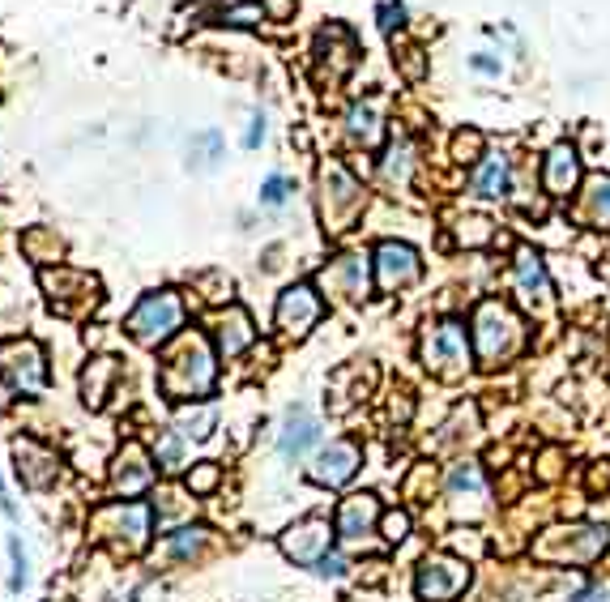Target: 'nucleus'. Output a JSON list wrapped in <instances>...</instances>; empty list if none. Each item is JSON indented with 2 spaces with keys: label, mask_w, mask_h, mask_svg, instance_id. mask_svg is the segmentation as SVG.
<instances>
[{
  "label": "nucleus",
  "mask_w": 610,
  "mask_h": 602,
  "mask_svg": "<svg viewBox=\"0 0 610 602\" xmlns=\"http://www.w3.org/2000/svg\"><path fill=\"white\" fill-rule=\"evenodd\" d=\"M261 141H265V116L256 112V116H252V124H248V137H244V146H248V150H256V146H261Z\"/></svg>",
  "instance_id": "c03bdc74"
},
{
  "label": "nucleus",
  "mask_w": 610,
  "mask_h": 602,
  "mask_svg": "<svg viewBox=\"0 0 610 602\" xmlns=\"http://www.w3.org/2000/svg\"><path fill=\"white\" fill-rule=\"evenodd\" d=\"M576 214H581V223H593V227H606L610 223V176L589 180L581 205H576Z\"/></svg>",
  "instance_id": "c756f323"
},
{
  "label": "nucleus",
  "mask_w": 610,
  "mask_h": 602,
  "mask_svg": "<svg viewBox=\"0 0 610 602\" xmlns=\"http://www.w3.org/2000/svg\"><path fill=\"white\" fill-rule=\"evenodd\" d=\"M90 526L99 543L116 547L120 556H137L150 543V504H103Z\"/></svg>",
  "instance_id": "0eeeda50"
},
{
  "label": "nucleus",
  "mask_w": 610,
  "mask_h": 602,
  "mask_svg": "<svg viewBox=\"0 0 610 602\" xmlns=\"http://www.w3.org/2000/svg\"><path fill=\"white\" fill-rule=\"evenodd\" d=\"M410 171H414V146L410 141H393L380 158V180L389 188H406L410 184Z\"/></svg>",
  "instance_id": "bb28decb"
},
{
  "label": "nucleus",
  "mask_w": 610,
  "mask_h": 602,
  "mask_svg": "<svg viewBox=\"0 0 610 602\" xmlns=\"http://www.w3.org/2000/svg\"><path fill=\"white\" fill-rule=\"evenodd\" d=\"M180 432L192 436V440H205V436L214 432V410L210 406H197V410L184 406L180 410Z\"/></svg>",
  "instance_id": "473e14b6"
},
{
  "label": "nucleus",
  "mask_w": 610,
  "mask_h": 602,
  "mask_svg": "<svg viewBox=\"0 0 610 602\" xmlns=\"http://www.w3.org/2000/svg\"><path fill=\"white\" fill-rule=\"evenodd\" d=\"M359 466H363V449L355 440H329V445L312 457L308 479L316 487H346L359 474Z\"/></svg>",
  "instance_id": "4468645a"
},
{
  "label": "nucleus",
  "mask_w": 610,
  "mask_h": 602,
  "mask_svg": "<svg viewBox=\"0 0 610 602\" xmlns=\"http://www.w3.org/2000/svg\"><path fill=\"white\" fill-rule=\"evenodd\" d=\"M542 184H547L551 197H568L581 184V154H576L568 141L551 146V154L542 158Z\"/></svg>",
  "instance_id": "412c9836"
},
{
  "label": "nucleus",
  "mask_w": 610,
  "mask_h": 602,
  "mask_svg": "<svg viewBox=\"0 0 610 602\" xmlns=\"http://www.w3.org/2000/svg\"><path fill=\"white\" fill-rule=\"evenodd\" d=\"M256 338V329H252V316L244 308H227L222 312V321H218V355L222 359H235L239 351H248Z\"/></svg>",
  "instance_id": "a878e982"
},
{
  "label": "nucleus",
  "mask_w": 610,
  "mask_h": 602,
  "mask_svg": "<svg viewBox=\"0 0 610 602\" xmlns=\"http://www.w3.org/2000/svg\"><path fill=\"white\" fill-rule=\"evenodd\" d=\"M333 534H337L333 521L312 513V517L295 521V526L278 538V547H282V556L295 560V564H320L329 556V547H333Z\"/></svg>",
  "instance_id": "f8f14e48"
},
{
  "label": "nucleus",
  "mask_w": 610,
  "mask_h": 602,
  "mask_svg": "<svg viewBox=\"0 0 610 602\" xmlns=\"http://www.w3.org/2000/svg\"><path fill=\"white\" fill-rule=\"evenodd\" d=\"M419 355H423V368L431 376H440V380H461L465 372H470V338H465V325L461 321H436V325H427L423 329V346H419Z\"/></svg>",
  "instance_id": "39448f33"
},
{
  "label": "nucleus",
  "mask_w": 610,
  "mask_h": 602,
  "mask_svg": "<svg viewBox=\"0 0 610 602\" xmlns=\"http://www.w3.org/2000/svg\"><path fill=\"white\" fill-rule=\"evenodd\" d=\"M325 316V304H320V295L312 282H295V287H286L278 295V308H274V321L286 338H303L308 329H316V321Z\"/></svg>",
  "instance_id": "ddd939ff"
},
{
  "label": "nucleus",
  "mask_w": 610,
  "mask_h": 602,
  "mask_svg": "<svg viewBox=\"0 0 610 602\" xmlns=\"http://www.w3.org/2000/svg\"><path fill=\"white\" fill-rule=\"evenodd\" d=\"M154 466H158L154 453H146L137 440H128L116 453V462H111V491H116V496H141V491H150Z\"/></svg>",
  "instance_id": "dca6fc26"
},
{
  "label": "nucleus",
  "mask_w": 610,
  "mask_h": 602,
  "mask_svg": "<svg viewBox=\"0 0 610 602\" xmlns=\"http://www.w3.org/2000/svg\"><path fill=\"white\" fill-rule=\"evenodd\" d=\"M453 158L457 163H483V133H474V129H461L453 137Z\"/></svg>",
  "instance_id": "c9c22d12"
},
{
  "label": "nucleus",
  "mask_w": 610,
  "mask_h": 602,
  "mask_svg": "<svg viewBox=\"0 0 610 602\" xmlns=\"http://www.w3.org/2000/svg\"><path fill=\"white\" fill-rule=\"evenodd\" d=\"M205 543H210V530H201V526H184V530L167 534L163 556H167V560H175V564H184V560H192V556H201Z\"/></svg>",
  "instance_id": "7c9ffc66"
},
{
  "label": "nucleus",
  "mask_w": 610,
  "mask_h": 602,
  "mask_svg": "<svg viewBox=\"0 0 610 602\" xmlns=\"http://www.w3.org/2000/svg\"><path fill=\"white\" fill-rule=\"evenodd\" d=\"M184 432L180 427H163L158 432V440H154V462H158V470H167V474H175V470H184L188 466V445H184Z\"/></svg>",
  "instance_id": "c85d7f7f"
},
{
  "label": "nucleus",
  "mask_w": 610,
  "mask_h": 602,
  "mask_svg": "<svg viewBox=\"0 0 610 602\" xmlns=\"http://www.w3.org/2000/svg\"><path fill=\"white\" fill-rule=\"evenodd\" d=\"M465 585H470V564L453 551H436L419 564V577H414V594L423 602H453Z\"/></svg>",
  "instance_id": "9d476101"
},
{
  "label": "nucleus",
  "mask_w": 610,
  "mask_h": 602,
  "mask_svg": "<svg viewBox=\"0 0 610 602\" xmlns=\"http://www.w3.org/2000/svg\"><path fill=\"white\" fill-rule=\"evenodd\" d=\"M320 415L312 406H291L286 410V419H282V432H278V453L286 457V462H299L308 449H316L320 445Z\"/></svg>",
  "instance_id": "f3484780"
},
{
  "label": "nucleus",
  "mask_w": 610,
  "mask_h": 602,
  "mask_svg": "<svg viewBox=\"0 0 610 602\" xmlns=\"http://www.w3.org/2000/svg\"><path fill=\"white\" fill-rule=\"evenodd\" d=\"M363 184L350 176L346 163H337V158H325L320 163V218H325V231L329 235H342L359 223L363 214Z\"/></svg>",
  "instance_id": "f03ea898"
},
{
  "label": "nucleus",
  "mask_w": 610,
  "mask_h": 602,
  "mask_svg": "<svg viewBox=\"0 0 610 602\" xmlns=\"http://www.w3.org/2000/svg\"><path fill=\"white\" fill-rule=\"evenodd\" d=\"M380 534H384V543H406V538H410V513L406 509L384 513L380 517Z\"/></svg>",
  "instance_id": "e433bc0d"
},
{
  "label": "nucleus",
  "mask_w": 610,
  "mask_h": 602,
  "mask_svg": "<svg viewBox=\"0 0 610 602\" xmlns=\"http://www.w3.org/2000/svg\"><path fill=\"white\" fill-rule=\"evenodd\" d=\"M222 158H227V141H222L218 129H205L192 137V146H188V167L192 171H214Z\"/></svg>",
  "instance_id": "cd10ccee"
},
{
  "label": "nucleus",
  "mask_w": 610,
  "mask_h": 602,
  "mask_svg": "<svg viewBox=\"0 0 610 602\" xmlns=\"http://www.w3.org/2000/svg\"><path fill=\"white\" fill-rule=\"evenodd\" d=\"M448 509L457 517H478L487 509V479L478 462H457L448 474Z\"/></svg>",
  "instance_id": "6ab92c4d"
},
{
  "label": "nucleus",
  "mask_w": 610,
  "mask_h": 602,
  "mask_svg": "<svg viewBox=\"0 0 610 602\" xmlns=\"http://www.w3.org/2000/svg\"><path fill=\"white\" fill-rule=\"evenodd\" d=\"M13 462H18V479L35 491L52 487L60 479V457L47 445H39V440H18L13 445Z\"/></svg>",
  "instance_id": "aec40b11"
},
{
  "label": "nucleus",
  "mask_w": 610,
  "mask_h": 602,
  "mask_svg": "<svg viewBox=\"0 0 610 602\" xmlns=\"http://www.w3.org/2000/svg\"><path fill=\"white\" fill-rule=\"evenodd\" d=\"M512 282H517V291L525 304H542V299L551 295V278H547V265L534 248H517V261H512Z\"/></svg>",
  "instance_id": "5701e85b"
},
{
  "label": "nucleus",
  "mask_w": 610,
  "mask_h": 602,
  "mask_svg": "<svg viewBox=\"0 0 610 602\" xmlns=\"http://www.w3.org/2000/svg\"><path fill=\"white\" fill-rule=\"evenodd\" d=\"M367 282H372V269H367L363 257H337L320 269V287L325 295L342 299V304H355V299L367 295Z\"/></svg>",
  "instance_id": "a211bd4d"
},
{
  "label": "nucleus",
  "mask_w": 610,
  "mask_h": 602,
  "mask_svg": "<svg viewBox=\"0 0 610 602\" xmlns=\"http://www.w3.org/2000/svg\"><path fill=\"white\" fill-rule=\"evenodd\" d=\"M218 380V355L201 334H180L163 351V372H158V389L171 402H192L205 398Z\"/></svg>",
  "instance_id": "f257e3e1"
},
{
  "label": "nucleus",
  "mask_w": 610,
  "mask_h": 602,
  "mask_svg": "<svg viewBox=\"0 0 610 602\" xmlns=\"http://www.w3.org/2000/svg\"><path fill=\"white\" fill-rule=\"evenodd\" d=\"M184 329V295L180 291H150L141 295V304L128 312L124 334L137 346H163Z\"/></svg>",
  "instance_id": "7ed1b4c3"
},
{
  "label": "nucleus",
  "mask_w": 610,
  "mask_h": 602,
  "mask_svg": "<svg viewBox=\"0 0 610 602\" xmlns=\"http://www.w3.org/2000/svg\"><path fill=\"white\" fill-rule=\"evenodd\" d=\"M376 18H380V30H397L401 22H406V5H401V0H384V5L376 9Z\"/></svg>",
  "instance_id": "ea45409f"
},
{
  "label": "nucleus",
  "mask_w": 610,
  "mask_h": 602,
  "mask_svg": "<svg viewBox=\"0 0 610 602\" xmlns=\"http://www.w3.org/2000/svg\"><path fill=\"white\" fill-rule=\"evenodd\" d=\"M0 509H5L13 517V500H9V491H5V479H0Z\"/></svg>",
  "instance_id": "de8ad7c7"
},
{
  "label": "nucleus",
  "mask_w": 610,
  "mask_h": 602,
  "mask_svg": "<svg viewBox=\"0 0 610 602\" xmlns=\"http://www.w3.org/2000/svg\"><path fill=\"white\" fill-rule=\"evenodd\" d=\"M116 380H120V363L103 355V359H90L86 363V372H82V402L90 410H103L107 398H111V389H116Z\"/></svg>",
  "instance_id": "b1692460"
},
{
  "label": "nucleus",
  "mask_w": 610,
  "mask_h": 602,
  "mask_svg": "<svg viewBox=\"0 0 610 602\" xmlns=\"http://www.w3.org/2000/svg\"><path fill=\"white\" fill-rule=\"evenodd\" d=\"M610 487V462H598L589 474V491H606Z\"/></svg>",
  "instance_id": "a18cd8bd"
},
{
  "label": "nucleus",
  "mask_w": 610,
  "mask_h": 602,
  "mask_svg": "<svg viewBox=\"0 0 610 602\" xmlns=\"http://www.w3.org/2000/svg\"><path fill=\"white\" fill-rule=\"evenodd\" d=\"M474 346H478L483 368H500V363L521 346L517 312L500 304V299H483V304L474 308Z\"/></svg>",
  "instance_id": "20e7f679"
},
{
  "label": "nucleus",
  "mask_w": 610,
  "mask_h": 602,
  "mask_svg": "<svg viewBox=\"0 0 610 602\" xmlns=\"http://www.w3.org/2000/svg\"><path fill=\"white\" fill-rule=\"evenodd\" d=\"M372 269H376V287L384 295H393V291H406V287H414V282H419L423 261H419V252H414L410 244L384 240L372 252Z\"/></svg>",
  "instance_id": "9b49d317"
},
{
  "label": "nucleus",
  "mask_w": 610,
  "mask_h": 602,
  "mask_svg": "<svg viewBox=\"0 0 610 602\" xmlns=\"http://www.w3.org/2000/svg\"><path fill=\"white\" fill-rule=\"evenodd\" d=\"M265 9L274 13V18H291V13H295V0H265Z\"/></svg>",
  "instance_id": "49530a36"
},
{
  "label": "nucleus",
  "mask_w": 610,
  "mask_h": 602,
  "mask_svg": "<svg viewBox=\"0 0 610 602\" xmlns=\"http://www.w3.org/2000/svg\"><path fill=\"white\" fill-rule=\"evenodd\" d=\"M572 602H610V585L606 581H589L572 594Z\"/></svg>",
  "instance_id": "a19ab883"
},
{
  "label": "nucleus",
  "mask_w": 610,
  "mask_h": 602,
  "mask_svg": "<svg viewBox=\"0 0 610 602\" xmlns=\"http://www.w3.org/2000/svg\"><path fill=\"white\" fill-rule=\"evenodd\" d=\"M470 188L487 201H504L512 193V158L508 154H483V163L474 167Z\"/></svg>",
  "instance_id": "4be33fe9"
},
{
  "label": "nucleus",
  "mask_w": 610,
  "mask_h": 602,
  "mask_svg": "<svg viewBox=\"0 0 610 602\" xmlns=\"http://www.w3.org/2000/svg\"><path fill=\"white\" fill-rule=\"evenodd\" d=\"M261 18H265V5H252V0H239V5L222 9V22H231V26H252Z\"/></svg>",
  "instance_id": "4c0bfd02"
},
{
  "label": "nucleus",
  "mask_w": 610,
  "mask_h": 602,
  "mask_svg": "<svg viewBox=\"0 0 610 602\" xmlns=\"http://www.w3.org/2000/svg\"><path fill=\"white\" fill-rule=\"evenodd\" d=\"M470 69H474V73H483V77H500V73H504V65H500V56H487V52H478V56H470Z\"/></svg>",
  "instance_id": "79ce46f5"
},
{
  "label": "nucleus",
  "mask_w": 610,
  "mask_h": 602,
  "mask_svg": "<svg viewBox=\"0 0 610 602\" xmlns=\"http://www.w3.org/2000/svg\"><path fill=\"white\" fill-rule=\"evenodd\" d=\"M291 193H295V184L286 180L282 171H274V176L261 184V205H265V210H282V205L291 201Z\"/></svg>",
  "instance_id": "f704fd0d"
},
{
  "label": "nucleus",
  "mask_w": 610,
  "mask_h": 602,
  "mask_svg": "<svg viewBox=\"0 0 610 602\" xmlns=\"http://www.w3.org/2000/svg\"><path fill=\"white\" fill-rule=\"evenodd\" d=\"M346 568H350V564H346L342 556H337V551H329V556L316 564V573H320V577H333V581H337V577H346Z\"/></svg>",
  "instance_id": "37998d69"
},
{
  "label": "nucleus",
  "mask_w": 610,
  "mask_h": 602,
  "mask_svg": "<svg viewBox=\"0 0 610 602\" xmlns=\"http://www.w3.org/2000/svg\"><path fill=\"white\" fill-rule=\"evenodd\" d=\"M380 500L372 491H363V496H346L337 504V517H333V530L342 538L346 547H363V538H372L376 526H380Z\"/></svg>",
  "instance_id": "2eb2a0df"
},
{
  "label": "nucleus",
  "mask_w": 610,
  "mask_h": 602,
  "mask_svg": "<svg viewBox=\"0 0 610 602\" xmlns=\"http://www.w3.org/2000/svg\"><path fill=\"white\" fill-rule=\"evenodd\" d=\"M0 376L13 393L35 398L47 389V351L35 338H9L0 342Z\"/></svg>",
  "instance_id": "1a4fd4ad"
},
{
  "label": "nucleus",
  "mask_w": 610,
  "mask_h": 602,
  "mask_svg": "<svg viewBox=\"0 0 610 602\" xmlns=\"http://www.w3.org/2000/svg\"><path fill=\"white\" fill-rule=\"evenodd\" d=\"M39 282H43V295H47V304H52V312H60V316H86V312H94L99 308V278L94 274H86V269H69V265H47L43 274H39Z\"/></svg>",
  "instance_id": "6e6552de"
},
{
  "label": "nucleus",
  "mask_w": 610,
  "mask_h": 602,
  "mask_svg": "<svg viewBox=\"0 0 610 602\" xmlns=\"http://www.w3.org/2000/svg\"><path fill=\"white\" fill-rule=\"evenodd\" d=\"M9 556H13V577H9V585H13V590H22V585H26V551H22V538L18 534L9 538Z\"/></svg>",
  "instance_id": "58836bf2"
},
{
  "label": "nucleus",
  "mask_w": 610,
  "mask_h": 602,
  "mask_svg": "<svg viewBox=\"0 0 610 602\" xmlns=\"http://www.w3.org/2000/svg\"><path fill=\"white\" fill-rule=\"evenodd\" d=\"M346 133L355 146L363 150H376L380 137H384V116H380V99H363L346 112Z\"/></svg>",
  "instance_id": "393cba45"
},
{
  "label": "nucleus",
  "mask_w": 610,
  "mask_h": 602,
  "mask_svg": "<svg viewBox=\"0 0 610 602\" xmlns=\"http://www.w3.org/2000/svg\"><path fill=\"white\" fill-rule=\"evenodd\" d=\"M218 479H222L218 462H197V466L188 470V491H192V496H210V491L218 487Z\"/></svg>",
  "instance_id": "72a5a7b5"
},
{
  "label": "nucleus",
  "mask_w": 610,
  "mask_h": 602,
  "mask_svg": "<svg viewBox=\"0 0 610 602\" xmlns=\"http://www.w3.org/2000/svg\"><path fill=\"white\" fill-rule=\"evenodd\" d=\"M22 248H26L30 261H43V265H52V261L64 257V244L56 240V231H47V227L26 231V235H22Z\"/></svg>",
  "instance_id": "2f4dec72"
},
{
  "label": "nucleus",
  "mask_w": 610,
  "mask_h": 602,
  "mask_svg": "<svg viewBox=\"0 0 610 602\" xmlns=\"http://www.w3.org/2000/svg\"><path fill=\"white\" fill-rule=\"evenodd\" d=\"M610 547V530L581 521V526H564V530H547L534 543V556L547 564H593L602 560V551Z\"/></svg>",
  "instance_id": "423d86ee"
}]
</instances>
